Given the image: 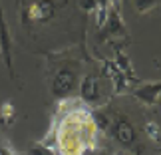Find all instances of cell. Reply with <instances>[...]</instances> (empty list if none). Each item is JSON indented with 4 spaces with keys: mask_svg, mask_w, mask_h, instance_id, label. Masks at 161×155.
Instances as JSON below:
<instances>
[{
    "mask_svg": "<svg viewBox=\"0 0 161 155\" xmlns=\"http://www.w3.org/2000/svg\"><path fill=\"white\" fill-rule=\"evenodd\" d=\"M28 14H30V20L42 22V20H46V18L52 14V4H48V2H34V4H30Z\"/></svg>",
    "mask_w": 161,
    "mask_h": 155,
    "instance_id": "cell-8",
    "label": "cell"
},
{
    "mask_svg": "<svg viewBox=\"0 0 161 155\" xmlns=\"http://www.w3.org/2000/svg\"><path fill=\"white\" fill-rule=\"evenodd\" d=\"M143 131L147 133V137H149L151 141H155V143L161 141V129H159V125L155 121H147L143 125Z\"/></svg>",
    "mask_w": 161,
    "mask_h": 155,
    "instance_id": "cell-12",
    "label": "cell"
},
{
    "mask_svg": "<svg viewBox=\"0 0 161 155\" xmlns=\"http://www.w3.org/2000/svg\"><path fill=\"white\" fill-rule=\"evenodd\" d=\"M131 96L137 102H141L143 105H155L161 100V82L141 84V86H137V88L131 91Z\"/></svg>",
    "mask_w": 161,
    "mask_h": 155,
    "instance_id": "cell-5",
    "label": "cell"
},
{
    "mask_svg": "<svg viewBox=\"0 0 161 155\" xmlns=\"http://www.w3.org/2000/svg\"><path fill=\"white\" fill-rule=\"evenodd\" d=\"M102 32H106L111 38H127V28L121 20V14H119V8L117 4L114 2L108 10V20H106V26H103Z\"/></svg>",
    "mask_w": 161,
    "mask_h": 155,
    "instance_id": "cell-4",
    "label": "cell"
},
{
    "mask_svg": "<svg viewBox=\"0 0 161 155\" xmlns=\"http://www.w3.org/2000/svg\"><path fill=\"white\" fill-rule=\"evenodd\" d=\"M12 56H14V40H12V32L8 20H6L4 8L0 6V60H2L10 76H12Z\"/></svg>",
    "mask_w": 161,
    "mask_h": 155,
    "instance_id": "cell-1",
    "label": "cell"
},
{
    "mask_svg": "<svg viewBox=\"0 0 161 155\" xmlns=\"http://www.w3.org/2000/svg\"><path fill=\"white\" fill-rule=\"evenodd\" d=\"M103 70H106L108 78L111 80V86H114V94H115V96H119V94H123V91H127L129 82H127V78L123 76V72L117 68V64H115L114 60H103Z\"/></svg>",
    "mask_w": 161,
    "mask_h": 155,
    "instance_id": "cell-7",
    "label": "cell"
},
{
    "mask_svg": "<svg viewBox=\"0 0 161 155\" xmlns=\"http://www.w3.org/2000/svg\"><path fill=\"white\" fill-rule=\"evenodd\" d=\"M94 155H96V153H94ZM97 155H106V153H97Z\"/></svg>",
    "mask_w": 161,
    "mask_h": 155,
    "instance_id": "cell-16",
    "label": "cell"
},
{
    "mask_svg": "<svg viewBox=\"0 0 161 155\" xmlns=\"http://www.w3.org/2000/svg\"><path fill=\"white\" fill-rule=\"evenodd\" d=\"M135 10L139 12V14H147V12H151V10H155L159 2L157 0H135Z\"/></svg>",
    "mask_w": 161,
    "mask_h": 155,
    "instance_id": "cell-13",
    "label": "cell"
},
{
    "mask_svg": "<svg viewBox=\"0 0 161 155\" xmlns=\"http://www.w3.org/2000/svg\"><path fill=\"white\" fill-rule=\"evenodd\" d=\"M28 155H58V151L48 145V141H36L28 147Z\"/></svg>",
    "mask_w": 161,
    "mask_h": 155,
    "instance_id": "cell-11",
    "label": "cell"
},
{
    "mask_svg": "<svg viewBox=\"0 0 161 155\" xmlns=\"http://www.w3.org/2000/svg\"><path fill=\"white\" fill-rule=\"evenodd\" d=\"M92 121H94V125H96L97 131H108V129L111 127V117H108L102 109H94V111H92Z\"/></svg>",
    "mask_w": 161,
    "mask_h": 155,
    "instance_id": "cell-9",
    "label": "cell"
},
{
    "mask_svg": "<svg viewBox=\"0 0 161 155\" xmlns=\"http://www.w3.org/2000/svg\"><path fill=\"white\" fill-rule=\"evenodd\" d=\"M78 84V74L70 70V68H62V70L56 72V76L52 80V94L54 97H58V100H64L68 97L74 91Z\"/></svg>",
    "mask_w": 161,
    "mask_h": 155,
    "instance_id": "cell-2",
    "label": "cell"
},
{
    "mask_svg": "<svg viewBox=\"0 0 161 155\" xmlns=\"http://www.w3.org/2000/svg\"><path fill=\"white\" fill-rule=\"evenodd\" d=\"M0 155H18V153L8 141H0Z\"/></svg>",
    "mask_w": 161,
    "mask_h": 155,
    "instance_id": "cell-14",
    "label": "cell"
},
{
    "mask_svg": "<svg viewBox=\"0 0 161 155\" xmlns=\"http://www.w3.org/2000/svg\"><path fill=\"white\" fill-rule=\"evenodd\" d=\"M100 82H97L96 74H86L80 82V100L88 105L100 103Z\"/></svg>",
    "mask_w": 161,
    "mask_h": 155,
    "instance_id": "cell-3",
    "label": "cell"
},
{
    "mask_svg": "<svg viewBox=\"0 0 161 155\" xmlns=\"http://www.w3.org/2000/svg\"><path fill=\"white\" fill-rule=\"evenodd\" d=\"M114 137L125 147H129L135 141V127L123 115H117L115 121H114Z\"/></svg>",
    "mask_w": 161,
    "mask_h": 155,
    "instance_id": "cell-6",
    "label": "cell"
},
{
    "mask_svg": "<svg viewBox=\"0 0 161 155\" xmlns=\"http://www.w3.org/2000/svg\"><path fill=\"white\" fill-rule=\"evenodd\" d=\"M114 155H133V153H129V151H123V149H119V151H115Z\"/></svg>",
    "mask_w": 161,
    "mask_h": 155,
    "instance_id": "cell-15",
    "label": "cell"
},
{
    "mask_svg": "<svg viewBox=\"0 0 161 155\" xmlns=\"http://www.w3.org/2000/svg\"><path fill=\"white\" fill-rule=\"evenodd\" d=\"M14 117H16V109H14V105H12V102H4L2 105H0V123L2 125H10L12 121H14Z\"/></svg>",
    "mask_w": 161,
    "mask_h": 155,
    "instance_id": "cell-10",
    "label": "cell"
}]
</instances>
